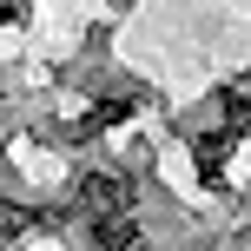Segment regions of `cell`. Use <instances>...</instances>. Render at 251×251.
<instances>
[{
  "mask_svg": "<svg viewBox=\"0 0 251 251\" xmlns=\"http://www.w3.org/2000/svg\"><path fill=\"white\" fill-rule=\"evenodd\" d=\"M20 225H26V212H20V205H0V238H13Z\"/></svg>",
  "mask_w": 251,
  "mask_h": 251,
  "instance_id": "cell-1",
  "label": "cell"
}]
</instances>
